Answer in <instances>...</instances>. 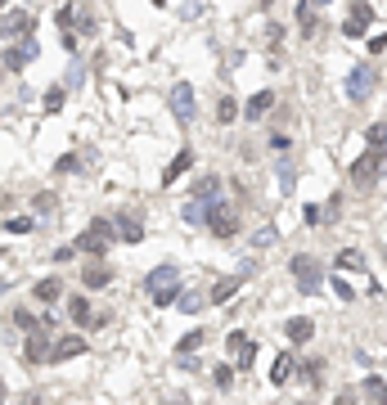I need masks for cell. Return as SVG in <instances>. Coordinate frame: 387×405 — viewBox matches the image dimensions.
Returning <instances> with one entry per match:
<instances>
[{
	"label": "cell",
	"instance_id": "1",
	"mask_svg": "<svg viewBox=\"0 0 387 405\" xmlns=\"http://www.w3.org/2000/svg\"><path fill=\"white\" fill-rule=\"evenodd\" d=\"M113 239H117V225L99 216V221H90V225L81 230V239H77L72 248H77V253H86V257H108Z\"/></svg>",
	"mask_w": 387,
	"mask_h": 405
},
{
	"label": "cell",
	"instance_id": "2",
	"mask_svg": "<svg viewBox=\"0 0 387 405\" xmlns=\"http://www.w3.org/2000/svg\"><path fill=\"white\" fill-rule=\"evenodd\" d=\"M293 279H297V293L302 297L320 293V288H324V266H320V257L297 253V257H293Z\"/></svg>",
	"mask_w": 387,
	"mask_h": 405
},
{
	"label": "cell",
	"instance_id": "3",
	"mask_svg": "<svg viewBox=\"0 0 387 405\" xmlns=\"http://www.w3.org/2000/svg\"><path fill=\"white\" fill-rule=\"evenodd\" d=\"M383 153L379 149H370V153H361V158H356L352 162V171H347V176H352V185L356 189H374V185H379V176H383Z\"/></svg>",
	"mask_w": 387,
	"mask_h": 405
},
{
	"label": "cell",
	"instance_id": "4",
	"mask_svg": "<svg viewBox=\"0 0 387 405\" xmlns=\"http://www.w3.org/2000/svg\"><path fill=\"white\" fill-rule=\"evenodd\" d=\"M207 230H212L216 239H234V235H239V216H234L230 202L207 198Z\"/></svg>",
	"mask_w": 387,
	"mask_h": 405
},
{
	"label": "cell",
	"instance_id": "5",
	"mask_svg": "<svg viewBox=\"0 0 387 405\" xmlns=\"http://www.w3.org/2000/svg\"><path fill=\"white\" fill-rule=\"evenodd\" d=\"M374 86H379L374 68H370V63H356L352 72H347V86H343V90H347V100H352V104H365V100L374 95Z\"/></svg>",
	"mask_w": 387,
	"mask_h": 405
},
{
	"label": "cell",
	"instance_id": "6",
	"mask_svg": "<svg viewBox=\"0 0 387 405\" xmlns=\"http://www.w3.org/2000/svg\"><path fill=\"white\" fill-rule=\"evenodd\" d=\"M167 109H172V118L181 122V127H190V122H194V86L190 81H176L172 95H167Z\"/></svg>",
	"mask_w": 387,
	"mask_h": 405
},
{
	"label": "cell",
	"instance_id": "7",
	"mask_svg": "<svg viewBox=\"0 0 387 405\" xmlns=\"http://www.w3.org/2000/svg\"><path fill=\"white\" fill-rule=\"evenodd\" d=\"M370 23H374V5H370V0H356V5L347 9V23H343V36H347V41H361V36L370 32Z\"/></svg>",
	"mask_w": 387,
	"mask_h": 405
},
{
	"label": "cell",
	"instance_id": "8",
	"mask_svg": "<svg viewBox=\"0 0 387 405\" xmlns=\"http://www.w3.org/2000/svg\"><path fill=\"white\" fill-rule=\"evenodd\" d=\"M50 329L45 324H36L32 333H27V342H23V356H27V365H50Z\"/></svg>",
	"mask_w": 387,
	"mask_h": 405
},
{
	"label": "cell",
	"instance_id": "9",
	"mask_svg": "<svg viewBox=\"0 0 387 405\" xmlns=\"http://www.w3.org/2000/svg\"><path fill=\"white\" fill-rule=\"evenodd\" d=\"M77 356H86V338H77V333L59 338V342L50 347V365H63V360H77Z\"/></svg>",
	"mask_w": 387,
	"mask_h": 405
},
{
	"label": "cell",
	"instance_id": "10",
	"mask_svg": "<svg viewBox=\"0 0 387 405\" xmlns=\"http://www.w3.org/2000/svg\"><path fill=\"white\" fill-rule=\"evenodd\" d=\"M176 284H181V270H176V266H154L145 275V288H149V293H163V288H176Z\"/></svg>",
	"mask_w": 387,
	"mask_h": 405
},
{
	"label": "cell",
	"instance_id": "11",
	"mask_svg": "<svg viewBox=\"0 0 387 405\" xmlns=\"http://www.w3.org/2000/svg\"><path fill=\"white\" fill-rule=\"evenodd\" d=\"M36 54H41V45L27 36V45H14V50H5V68H9V72H23V68L32 63Z\"/></svg>",
	"mask_w": 387,
	"mask_h": 405
},
{
	"label": "cell",
	"instance_id": "12",
	"mask_svg": "<svg viewBox=\"0 0 387 405\" xmlns=\"http://www.w3.org/2000/svg\"><path fill=\"white\" fill-rule=\"evenodd\" d=\"M270 109H275V90H257L248 104H243V118H248V122H261Z\"/></svg>",
	"mask_w": 387,
	"mask_h": 405
},
{
	"label": "cell",
	"instance_id": "13",
	"mask_svg": "<svg viewBox=\"0 0 387 405\" xmlns=\"http://www.w3.org/2000/svg\"><path fill=\"white\" fill-rule=\"evenodd\" d=\"M190 167H194V149H181V153H176V158H172V167L163 171V185H176V180H181V176H185V171H190Z\"/></svg>",
	"mask_w": 387,
	"mask_h": 405
},
{
	"label": "cell",
	"instance_id": "14",
	"mask_svg": "<svg viewBox=\"0 0 387 405\" xmlns=\"http://www.w3.org/2000/svg\"><path fill=\"white\" fill-rule=\"evenodd\" d=\"M81 284H86L90 293H95V288H108V284H113V270L99 266V262H90L86 270H81Z\"/></svg>",
	"mask_w": 387,
	"mask_h": 405
},
{
	"label": "cell",
	"instance_id": "15",
	"mask_svg": "<svg viewBox=\"0 0 387 405\" xmlns=\"http://www.w3.org/2000/svg\"><path fill=\"white\" fill-rule=\"evenodd\" d=\"M36 302H45V306H54L59 302V293H63V284H59V275H45V279H36Z\"/></svg>",
	"mask_w": 387,
	"mask_h": 405
},
{
	"label": "cell",
	"instance_id": "16",
	"mask_svg": "<svg viewBox=\"0 0 387 405\" xmlns=\"http://www.w3.org/2000/svg\"><path fill=\"white\" fill-rule=\"evenodd\" d=\"M288 342H311V333H315V324H311V315H293V320L284 324Z\"/></svg>",
	"mask_w": 387,
	"mask_h": 405
},
{
	"label": "cell",
	"instance_id": "17",
	"mask_svg": "<svg viewBox=\"0 0 387 405\" xmlns=\"http://www.w3.org/2000/svg\"><path fill=\"white\" fill-rule=\"evenodd\" d=\"M113 225H117V239H122V244H140V239H145V225H140L135 216H117Z\"/></svg>",
	"mask_w": 387,
	"mask_h": 405
},
{
	"label": "cell",
	"instance_id": "18",
	"mask_svg": "<svg viewBox=\"0 0 387 405\" xmlns=\"http://www.w3.org/2000/svg\"><path fill=\"white\" fill-rule=\"evenodd\" d=\"M293 365H297V360H293L288 351H279V356H275V365H270V383H275V388H284V383L293 379Z\"/></svg>",
	"mask_w": 387,
	"mask_h": 405
},
{
	"label": "cell",
	"instance_id": "19",
	"mask_svg": "<svg viewBox=\"0 0 387 405\" xmlns=\"http://www.w3.org/2000/svg\"><path fill=\"white\" fill-rule=\"evenodd\" d=\"M221 194V176L216 171H203V176L194 180V198H216Z\"/></svg>",
	"mask_w": 387,
	"mask_h": 405
},
{
	"label": "cell",
	"instance_id": "20",
	"mask_svg": "<svg viewBox=\"0 0 387 405\" xmlns=\"http://www.w3.org/2000/svg\"><path fill=\"white\" fill-rule=\"evenodd\" d=\"M239 284H243V279H239V275H230V279H221V284H216V288H212V297H207V302H216V306H225V302H230V297H234V293H239Z\"/></svg>",
	"mask_w": 387,
	"mask_h": 405
},
{
	"label": "cell",
	"instance_id": "21",
	"mask_svg": "<svg viewBox=\"0 0 387 405\" xmlns=\"http://www.w3.org/2000/svg\"><path fill=\"white\" fill-rule=\"evenodd\" d=\"M68 315H72V324H81V329H86V324H90V302H86V297H68Z\"/></svg>",
	"mask_w": 387,
	"mask_h": 405
},
{
	"label": "cell",
	"instance_id": "22",
	"mask_svg": "<svg viewBox=\"0 0 387 405\" xmlns=\"http://www.w3.org/2000/svg\"><path fill=\"white\" fill-rule=\"evenodd\" d=\"M190 225H207V198H190L185 202V212H181Z\"/></svg>",
	"mask_w": 387,
	"mask_h": 405
},
{
	"label": "cell",
	"instance_id": "23",
	"mask_svg": "<svg viewBox=\"0 0 387 405\" xmlns=\"http://www.w3.org/2000/svg\"><path fill=\"white\" fill-rule=\"evenodd\" d=\"M203 342H207V329H190L181 342H176V356H190V351H198Z\"/></svg>",
	"mask_w": 387,
	"mask_h": 405
},
{
	"label": "cell",
	"instance_id": "24",
	"mask_svg": "<svg viewBox=\"0 0 387 405\" xmlns=\"http://www.w3.org/2000/svg\"><path fill=\"white\" fill-rule=\"evenodd\" d=\"M293 180H297V167L288 162V153H279V194H293Z\"/></svg>",
	"mask_w": 387,
	"mask_h": 405
},
{
	"label": "cell",
	"instance_id": "25",
	"mask_svg": "<svg viewBox=\"0 0 387 405\" xmlns=\"http://www.w3.org/2000/svg\"><path fill=\"white\" fill-rule=\"evenodd\" d=\"M365 140H370V149H379L387 158V122H374V127L365 131Z\"/></svg>",
	"mask_w": 387,
	"mask_h": 405
},
{
	"label": "cell",
	"instance_id": "26",
	"mask_svg": "<svg viewBox=\"0 0 387 405\" xmlns=\"http://www.w3.org/2000/svg\"><path fill=\"white\" fill-rule=\"evenodd\" d=\"M63 100H68V86H50V90H45V113H59L63 109Z\"/></svg>",
	"mask_w": 387,
	"mask_h": 405
},
{
	"label": "cell",
	"instance_id": "27",
	"mask_svg": "<svg viewBox=\"0 0 387 405\" xmlns=\"http://www.w3.org/2000/svg\"><path fill=\"white\" fill-rule=\"evenodd\" d=\"M176 306H181L185 315H198V311L207 306V297H203V293H185V297H176Z\"/></svg>",
	"mask_w": 387,
	"mask_h": 405
},
{
	"label": "cell",
	"instance_id": "28",
	"mask_svg": "<svg viewBox=\"0 0 387 405\" xmlns=\"http://www.w3.org/2000/svg\"><path fill=\"white\" fill-rule=\"evenodd\" d=\"M361 392H365V397H374V401H387V383L379 379V374H370V379L361 383Z\"/></svg>",
	"mask_w": 387,
	"mask_h": 405
},
{
	"label": "cell",
	"instance_id": "29",
	"mask_svg": "<svg viewBox=\"0 0 387 405\" xmlns=\"http://www.w3.org/2000/svg\"><path fill=\"white\" fill-rule=\"evenodd\" d=\"M338 270H365V257L356 253V248H343V253H338Z\"/></svg>",
	"mask_w": 387,
	"mask_h": 405
},
{
	"label": "cell",
	"instance_id": "30",
	"mask_svg": "<svg viewBox=\"0 0 387 405\" xmlns=\"http://www.w3.org/2000/svg\"><path fill=\"white\" fill-rule=\"evenodd\" d=\"M234 118H239V104H234V100H230V95H225V100H221V104H216V122H221V127H230V122H234Z\"/></svg>",
	"mask_w": 387,
	"mask_h": 405
},
{
	"label": "cell",
	"instance_id": "31",
	"mask_svg": "<svg viewBox=\"0 0 387 405\" xmlns=\"http://www.w3.org/2000/svg\"><path fill=\"white\" fill-rule=\"evenodd\" d=\"M212 383H216L221 392H230V388H234V365H216V370H212Z\"/></svg>",
	"mask_w": 387,
	"mask_h": 405
},
{
	"label": "cell",
	"instance_id": "32",
	"mask_svg": "<svg viewBox=\"0 0 387 405\" xmlns=\"http://www.w3.org/2000/svg\"><path fill=\"white\" fill-rule=\"evenodd\" d=\"M5 230H9V235H32L36 221H32V216H9V221H5Z\"/></svg>",
	"mask_w": 387,
	"mask_h": 405
},
{
	"label": "cell",
	"instance_id": "33",
	"mask_svg": "<svg viewBox=\"0 0 387 405\" xmlns=\"http://www.w3.org/2000/svg\"><path fill=\"white\" fill-rule=\"evenodd\" d=\"M302 379H306V383H320V379H324V360H302Z\"/></svg>",
	"mask_w": 387,
	"mask_h": 405
},
{
	"label": "cell",
	"instance_id": "34",
	"mask_svg": "<svg viewBox=\"0 0 387 405\" xmlns=\"http://www.w3.org/2000/svg\"><path fill=\"white\" fill-rule=\"evenodd\" d=\"M275 239H279V230H275V225H261L257 235H252V244H257V248H270Z\"/></svg>",
	"mask_w": 387,
	"mask_h": 405
},
{
	"label": "cell",
	"instance_id": "35",
	"mask_svg": "<svg viewBox=\"0 0 387 405\" xmlns=\"http://www.w3.org/2000/svg\"><path fill=\"white\" fill-rule=\"evenodd\" d=\"M72 18H77V5H63V9H54V23H59L63 32L72 27Z\"/></svg>",
	"mask_w": 387,
	"mask_h": 405
},
{
	"label": "cell",
	"instance_id": "36",
	"mask_svg": "<svg viewBox=\"0 0 387 405\" xmlns=\"http://www.w3.org/2000/svg\"><path fill=\"white\" fill-rule=\"evenodd\" d=\"M14 324H18V329H23V333H32V329H36V315L18 306V311H14Z\"/></svg>",
	"mask_w": 387,
	"mask_h": 405
},
{
	"label": "cell",
	"instance_id": "37",
	"mask_svg": "<svg viewBox=\"0 0 387 405\" xmlns=\"http://www.w3.org/2000/svg\"><path fill=\"white\" fill-rule=\"evenodd\" d=\"M334 293H338V297H343V302H352V297H356V288H352V284H347V279H343V275H334Z\"/></svg>",
	"mask_w": 387,
	"mask_h": 405
},
{
	"label": "cell",
	"instance_id": "38",
	"mask_svg": "<svg viewBox=\"0 0 387 405\" xmlns=\"http://www.w3.org/2000/svg\"><path fill=\"white\" fill-rule=\"evenodd\" d=\"M176 293H181V284H176V288H163V293H154V306H176Z\"/></svg>",
	"mask_w": 387,
	"mask_h": 405
},
{
	"label": "cell",
	"instance_id": "39",
	"mask_svg": "<svg viewBox=\"0 0 387 405\" xmlns=\"http://www.w3.org/2000/svg\"><path fill=\"white\" fill-rule=\"evenodd\" d=\"M320 216H324V212H320L315 202H306V207H302V221H306V225H324V221H320Z\"/></svg>",
	"mask_w": 387,
	"mask_h": 405
},
{
	"label": "cell",
	"instance_id": "40",
	"mask_svg": "<svg viewBox=\"0 0 387 405\" xmlns=\"http://www.w3.org/2000/svg\"><path fill=\"white\" fill-rule=\"evenodd\" d=\"M59 171H77V153H63V158L54 162V176H59Z\"/></svg>",
	"mask_w": 387,
	"mask_h": 405
},
{
	"label": "cell",
	"instance_id": "41",
	"mask_svg": "<svg viewBox=\"0 0 387 405\" xmlns=\"http://www.w3.org/2000/svg\"><path fill=\"white\" fill-rule=\"evenodd\" d=\"M54 202H59V198L45 189V194H36V212H54Z\"/></svg>",
	"mask_w": 387,
	"mask_h": 405
},
{
	"label": "cell",
	"instance_id": "42",
	"mask_svg": "<svg viewBox=\"0 0 387 405\" xmlns=\"http://www.w3.org/2000/svg\"><path fill=\"white\" fill-rule=\"evenodd\" d=\"M370 50H374V54H383V50H387V27H383V32H374V36H370Z\"/></svg>",
	"mask_w": 387,
	"mask_h": 405
},
{
	"label": "cell",
	"instance_id": "43",
	"mask_svg": "<svg viewBox=\"0 0 387 405\" xmlns=\"http://www.w3.org/2000/svg\"><path fill=\"white\" fill-rule=\"evenodd\" d=\"M72 257H77V248H54V253H50V262H72Z\"/></svg>",
	"mask_w": 387,
	"mask_h": 405
},
{
	"label": "cell",
	"instance_id": "44",
	"mask_svg": "<svg viewBox=\"0 0 387 405\" xmlns=\"http://www.w3.org/2000/svg\"><path fill=\"white\" fill-rule=\"evenodd\" d=\"M95 27H99V23H95V14H90V9H81V32L90 36V32H95Z\"/></svg>",
	"mask_w": 387,
	"mask_h": 405
},
{
	"label": "cell",
	"instance_id": "45",
	"mask_svg": "<svg viewBox=\"0 0 387 405\" xmlns=\"http://www.w3.org/2000/svg\"><path fill=\"white\" fill-rule=\"evenodd\" d=\"M270 149H275V153H288V149H293L288 135H270Z\"/></svg>",
	"mask_w": 387,
	"mask_h": 405
},
{
	"label": "cell",
	"instance_id": "46",
	"mask_svg": "<svg viewBox=\"0 0 387 405\" xmlns=\"http://www.w3.org/2000/svg\"><path fill=\"white\" fill-rule=\"evenodd\" d=\"M243 342H248V338H243V329H234L230 338H225V347H230V351H239V347H243Z\"/></svg>",
	"mask_w": 387,
	"mask_h": 405
},
{
	"label": "cell",
	"instance_id": "47",
	"mask_svg": "<svg viewBox=\"0 0 387 405\" xmlns=\"http://www.w3.org/2000/svg\"><path fill=\"white\" fill-rule=\"evenodd\" d=\"M306 5H329V0H306Z\"/></svg>",
	"mask_w": 387,
	"mask_h": 405
},
{
	"label": "cell",
	"instance_id": "48",
	"mask_svg": "<svg viewBox=\"0 0 387 405\" xmlns=\"http://www.w3.org/2000/svg\"><path fill=\"white\" fill-rule=\"evenodd\" d=\"M0 397H5V383H0Z\"/></svg>",
	"mask_w": 387,
	"mask_h": 405
},
{
	"label": "cell",
	"instance_id": "49",
	"mask_svg": "<svg viewBox=\"0 0 387 405\" xmlns=\"http://www.w3.org/2000/svg\"><path fill=\"white\" fill-rule=\"evenodd\" d=\"M5 5H9V0H0V9H5Z\"/></svg>",
	"mask_w": 387,
	"mask_h": 405
}]
</instances>
